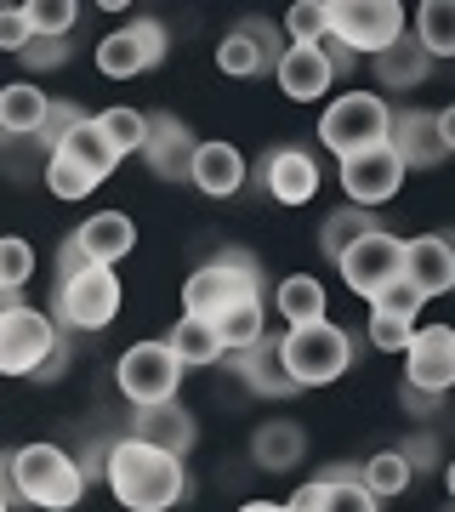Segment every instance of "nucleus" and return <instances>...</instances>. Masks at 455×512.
<instances>
[{"mask_svg":"<svg viewBox=\"0 0 455 512\" xmlns=\"http://www.w3.org/2000/svg\"><path fill=\"white\" fill-rule=\"evenodd\" d=\"M103 478H109L114 501L126 512H171L188 501V467H182V456H165V450L131 439V433H114L109 439Z\"/></svg>","mask_w":455,"mask_h":512,"instance_id":"obj_1","label":"nucleus"},{"mask_svg":"<svg viewBox=\"0 0 455 512\" xmlns=\"http://www.w3.org/2000/svg\"><path fill=\"white\" fill-rule=\"evenodd\" d=\"M6 478H12V495H23L29 507H46V512H69L86 495V473H80V461L63 444H23V450H12Z\"/></svg>","mask_w":455,"mask_h":512,"instance_id":"obj_2","label":"nucleus"},{"mask_svg":"<svg viewBox=\"0 0 455 512\" xmlns=\"http://www.w3.org/2000/svg\"><path fill=\"white\" fill-rule=\"evenodd\" d=\"M273 353H279V365H285L291 387L302 393V387H330L336 376H347L359 342H353V330L319 319V325H291L279 342H273Z\"/></svg>","mask_w":455,"mask_h":512,"instance_id":"obj_3","label":"nucleus"},{"mask_svg":"<svg viewBox=\"0 0 455 512\" xmlns=\"http://www.w3.org/2000/svg\"><path fill=\"white\" fill-rule=\"evenodd\" d=\"M325 29L330 46L347 57H376L404 35V6L399 0H325Z\"/></svg>","mask_w":455,"mask_h":512,"instance_id":"obj_4","label":"nucleus"},{"mask_svg":"<svg viewBox=\"0 0 455 512\" xmlns=\"http://www.w3.org/2000/svg\"><path fill=\"white\" fill-rule=\"evenodd\" d=\"M262 291V268H256L251 251H217L205 268L188 274L182 285V313L194 319H217L222 308H234L239 296H256Z\"/></svg>","mask_w":455,"mask_h":512,"instance_id":"obj_5","label":"nucleus"},{"mask_svg":"<svg viewBox=\"0 0 455 512\" xmlns=\"http://www.w3.org/2000/svg\"><path fill=\"white\" fill-rule=\"evenodd\" d=\"M387 126H393V103L382 92H342L319 120V143L347 160V154H364V148L387 143Z\"/></svg>","mask_w":455,"mask_h":512,"instance_id":"obj_6","label":"nucleus"},{"mask_svg":"<svg viewBox=\"0 0 455 512\" xmlns=\"http://www.w3.org/2000/svg\"><path fill=\"white\" fill-rule=\"evenodd\" d=\"M120 302H126V285H120V274H114V268H97V262H86L80 274H69L63 285H57L52 319H57V325H69V330H103V325H114Z\"/></svg>","mask_w":455,"mask_h":512,"instance_id":"obj_7","label":"nucleus"},{"mask_svg":"<svg viewBox=\"0 0 455 512\" xmlns=\"http://www.w3.org/2000/svg\"><path fill=\"white\" fill-rule=\"evenodd\" d=\"M63 342V325L40 308H6L0 313V376H35L46 353Z\"/></svg>","mask_w":455,"mask_h":512,"instance_id":"obj_8","label":"nucleus"},{"mask_svg":"<svg viewBox=\"0 0 455 512\" xmlns=\"http://www.w3.org/2000/svg\"><path fill=\"white\" fill-rule=\"evenodd\" d=\"M114 387L126 393L131 410L177 399V387H182V365H177V353L165 348V342H137V348L120 353V365H114Z\"/></svg>","mask_w":455,"mask_h":512,"instance_id":"obj_9","label":"nucleus"},{"mask_svg":"<svg viewBox=\"0 0 455 512\" xmlns=\"http://www.w3.org/2000/svg\"><path fill=\"white\" fill-rule=\"evenodd\" d=\"M336 268H342V279L353 285V296H364V302H370L382 285L404 279V239L387 234V228H370L364 239H353V245L336 256Z\"/></svg>","mask_w":455,"mask_h":512,"instance_id":"obj_10","label":"nucleus"},{"mask_svg":"<svg viewBox=\"0 0 455 512\" xmlns=\"http://www.w3.org/2000/svg\"><path fill=\"white\" fill-rule=\"evenodd\" d=\"M165 40L171 35H165L160 18H137V23H126V29L103 35V46H97V69L109 74V80H137V74L160 69Z\"/></svg>","mask_w":455,"mask_h":512,"instance_id":"obj_11","label":"nucleus"},{"mask_svg":"<svg viewBox=\"0 0 455 512\" xmlns=\"http://www.w3.org/2000/svg\"><path fill=\"white\" fill-rule=\"evenodd\" d=\"M404 387L444 399L455 387V330L450 325H416L404 348Z\"/></svg>","mask_w":455,"mask_h":512,"instance_id":"obj_12","label":"nucleus"},{"mask_svg":"<svg viewBox=\"0 0 455 512\" xmlns=\"http://www.w3.org/2000/svg\"><path fill=\"white\" fill-rule=\"evenodd\" d=\"M399 183H404V160L393 154V143H376V148L342 160V194H347V205H359V211L387 205L399 194Z\"/></svg>","mask_w":455,"mask_h":512,"instance_id":"obj_13","label":"nucleus"},{"mask_svg":"<svg viewBox=\"0 0 455 512\" xmlns=\"http://www.w3.org/2000/svg\"><path fill=\"white\" fill-rule=\"evenodd\" d=\"M273 80H279V92L291 97V103H325V92L336 86V52H330V40H319V46H285L279 63H273Z\"/></svg>","mask_w":455,"mask_h":512,"instance_id":"obj_14","label":"nucleus"},{"mask_svg":"<svg viewBox=\"0 0 455 512\" xmlns=\"http://www.w3.org/2000/svg\"><path fill=\"white\" fill-rule=\"evenodd\" d=\"M262 194L279 205H308L319 194V160H313V148H296V143H279L262 154Z\"/></svg>","mask_w":455,"mask_h":512,"instance_id":"obj_15","label":"nucleus"},{"mask_svg":"<svg viewBox=\"0 0 455 512\" xmlns=\"http://www.w3.org/2000/svg\"><path fill=\"white\" fill-rule=\"evenodd\" d=\"M404 285L433 302V296H450L455 291V245L444 234H416L404 239Z\"/></svg>","mask_w":455,"mask_h":512,"instance_id":"obj_16","label":"nucleus"},{"mask_svg":"<svg viewBox=\"0 0 455 512\" xmlns=\"http://www.w3.org/2000/svg\"><path fill=\"white\" fill-rule=\"evenodd\" d=\"M387 143H393V154L404 160V171H433V165H444L455 154V148L438 137V126H433L427 109H393Z\"/></svg>","mask_w":455,"mask_h":512,"instance_id":"obj_17","label":"nucleus"},{"mask_svg":"<svg viewBox=\"0 0 455 512\" xmlns=\"http://www.w3.org/2000/svg\"><path fill=\"white\" fill-rule=\"evenodd\" d=\"M126 433H131V439H143V444H154V450H165V456H188L194 439H200V427H194V416H188V404H182V399L131 410Z\"/></svg>","mask_w":455,"mask_h":512,"instance_id":"obj_18","label":"nucleus"},{"mask_svg":"<svg viewBox=\"0 0 455 512\" xmlns=\"http://www.w3.org/2000/svg\"><path fill=\"white\" fill-rule=\"evenodd\" d=\"M188 183L200 188L205 200H234L239 188H245V154L234 143H194V160H188Z\"/></svg>","mask_w":455,"mask_h":512,"instance_id":"obj_19","label":"nucleus"},{"mask_svg":"<svg viewBox=\"0 0 455 512\" xmlns=\"http://www.w3.org/2000/svg\"><path fill=\"white\" fill-rule=\"evenodd\" d=\"M69 245L86 256V262H97V268H114L120 256L137 251V228H131L126 211H91V217L69 234Z\"/></svg>","mask_w":455,"mask_h":512,"instance_id":"obj_20","label":"nucleus"},{"mask_svg":"<svg viewBox=\"0 0 455 512\" xmlns=\"http://www.w3.org/2000/svg\"><path fill=\"white\" fill-rule=\"evenodd\" d=\"M194 143H200V137L182 126L177 114H148V148H143V160H148V171H154L160 183H182V177H188Z\"/></svg>","mask_w":455,"mask_h":512,"instance_id":"obj_21","label":"nucleus"},{"mask_svg":"<svg viewBox=\"0 0 455 512\" xmlns=\"http://www.w3.org/2000/svg\"><path fill=\"white\" fill-rule=\"evenodd\" d=\"M302 456H308V433L296 421H262L251 433L256 473H291V467H302Z\"/></svg>","mask_w":455,"mask_h":512,"instance_id":"obj_22","label":"nucleus"},{"mask_svg":"<svg viewBox=\"0 0 455 512\" xmlns=\"http://www.w3.org/2000/svg\"><path fill=\"white\" fill-rule=\"evenodd\" d=\"M228 359H234V376L245 382V393H256V399H291L296 393L285 365H279V353H273V336H262L245 353H228Z\"/></svg>","mask_w":455,"mask_h":512,"instance_id":"obj_23","label":"nucleus"},{"mask_svg":"<svg viewBox=\"0 0 455 512\" xmlns=\"http://www.w3.org/2000/svg\"><path fill=\"white\" fill-rule=\"evenodd\" d=\"M52 154L74 160L80 171H86V177H97V183H103V177H109L114 165H120V154L109 148V137L97 131V120H91V114H80V120H74L69 131H63V143H57Z\"/></svg>","mask_w":455,"mask_h":512,"instance_id":"obj_24","label":"nucleus"},{"mask_svg":"<svg viewBox=\"0 0 455 512\" xmlns=\"http://www.w3.org/2000/svg\"><path fill=\"white\" fill-rule=\"evenodd\" d=\"M211 330H217L222 353L256 348V342L268 336V302H262V291H256V296H239L234 308H222L217 319H211Z\"/></svg>","mask_w":455,"mask_h":512,"instance_id":"obj_25","label":"nucleus"},{"mask_svg":"<svg viewBox=\"0 0 455 512\" xmlns=\"http://www.w3.org/2000/svg\"><path fill=\"white\" fill-rule=\"evenodd\" d=\"M46 109H52V97L40 92L35 80L0 86V137H35L46 126Z\"/></svg>","mask_w":455,"mask_h":512,"instance_id":"obj_26","label":"nucleus"},{"mask_svg":"<svg viewBox=\"0 0 455 512\" xmlns=\"http://www.w3.org/2000/svg\"><path fill=\"white\" fill-rule=\"evenodd\" d=\"M370 63H376V80H382L387 92H410V86H421V80L433 74V57H427L416 40H410V29H404V35L393 40L387 52L370 57Z\"/></svg>","mask_w":455,"mask_h":512,"instance_id":"obj_27","label":"nucleus"},{"mask_svg":"<svg viewBox=\"0 0 455 512\" xmlns=\"http://www.w3.org/2000/svg\"><path fill=\"white\" fill-rule=\"evenodd\" d=\"M160 342L177 353L182 370H200V365H217L222 359V342H217V330H211V319H194V313H182L177 325H171V336H160Z\"/></svg>","mask_w":455,"mask_h":512,"instance_id":"obj_28","label":"nucleus"},{"mask_svg":"<svg viewBox=\"0 0 455 512\" xmlns=\"http://www.w3.org/2000/svg\"><path fill=\"white\" fill-rule=\"evenodd\" d=\"M273 308H279V319H285V325H319V319H330V313H325V285H319L313 274L279 279Z\"/></svg>","mask_w":455,"mask_h":512,"instance_id":"obj_29","label":"nucleus"},{"mask_svg":"<svg viewBox=\"0 0 455 512\" xmlns=\"http://www.w3.org/2000/svg\"><path fill=\"white\" fill-rule=\"evenodd\" d=\"M325 507L319 512H382V501L359 484V467H347V461H336V467H325Z\"/></svg>","mask_w":455,"mask_h":512,"instance_id":"obj_30","label":"nucleus"},{"mask_svg":"<svg viewBox=\"0 0 455 512\" xmlns=\"http://www.w3.org/2000/svg\"><path fill=\"white\" fill-rule=\"evenodd\" d=\"M427 57H450L455 52V6L450 0H427L416 6V35H410Z\"/></svg>","mask_w":455,"mask_h":512,"instance_id":"obj_31","label":"nucleus"},{"mask_svg":"<svg viewBox=\"0 0 455 512\" xmlns=\"http://www.w3.org/2000/svg\"><path fill=\"white\" fill-rule=\"evenodd\" d=\"M359 484L376 495V501H387V495H404L410 484H416V467H410L399 450H382V456H370L359 467Z\"/></svg>","mask_w":455,"mask_h":512,"instance_id":"obj_32","label":"nucleus"},{"mask_svg":"<svg viewBox=\"0 0 455 512\" xmlns=\"http://www.w3.org/2000/svg\"><path fill=\"white\" fill-rule=\"evenodd\" d=\"M370 228H382V222H376V211L342 205V211H330V217H325V228H319V251H325L330 262H336V256H342L347 245H353V239H364Z\"/></svg>","mask_w":455,"mask_h":512,"instance_id":"obj_33","label":"nucleus"},{"mask_svg":"<svg viewBox=\"0 0 455 512\" xmlns=\"http://www.w3.org/2000/svg\"><path fill=\"white\" fill-rule=\"evenodd\" d=\"M91 120H97V131L109 137V148L120 154V160L148 148V114H137V109H103V114H91Z\"/></svg>","mask_w":455,"mask_h":512,"instance_id":"obj_34","label":"nucleus"},{"mask_svg":"<svg viewBox=\"0 0 455 512\" xmlns=\"http://www.w3.org/2000/svg\"><path fill=\"white\" fill-rule=\"evenodd\" d=\"M217 69L234 74V80H256V74H273V63L262 57V46H256L245 29H228L217 46Z\"/></svg>","mask_w":455,"mask_h":512,"instance_id":"obj_35","label":"nucleus"},{"mask_svg":"<svg viewBox=\"0 0 455 512\" xmlns=\"http://www.w3.org/2000/svg\"><path fill=\"white\" fill-rule=\"evenodd\" d=\"M23 18L35 40H69V29L80 23V0H29Z\"/></svg>","mask_w":455,"mask_h":512,"instance_id":"obj_36","label":"nucleus"},{"mask_svg":"<svg viewBox=\"0 0 455 512\" xmlns=\"http://www.w3.org/2000/svg\"><path fill=\"white\" fill-rule=\"evenodd\" d=\"M35 279V245L18 234H0V291H23Z\"/></svg>","mask_w":455,"mask_h":512,"instance_id":"obj_37","label":"nucleus"},{"mask_svg":"<svg viewBox=\"0 0 455 512\" xmlns=\"http://www.w3.org/2000/svg\"><path fill=\"white\" fill-rule=\"evenodd\" d=\"M279 35L291 40V46H319V40H330L325 0H296L291 12H285V29H279Z\"/></svg>","mask_w":455,"mask_h":512,"instance_id":"obj_38","label":"nucleus"},{"mask_svg":"<svg viewBox=\"0 0 455 512\" xmlns=\"http://www.w3.org/2000/svg\"><path fill=\"white\" fill-rule=\"evenodd\" d=\"M46 188H52L57 200H86L91 188H97V177H86L74 160H63V154H52L46 160Z\"/></svg>","mask_w":455,"mask_h":512,"instance_id":"obj_39","label":"nucleus"},{"mask_svg":"<svg viewBox=\"0 0 455 512\" xmlns=\"http://www.w3.org/2000/svg\"><path fill=\"white\" fill-rule=\"evenodd\" d=\"M416 336V319H399V313H370V348L376 353H404Z\"/></svg>","mask_w":455,"mask_h":512,"instance_id":"obj_40","label":"nucleus"},{"mask_svg":"<svg viewBox=\"0 0 455 512\" xmlns=\"http://www.w3.org/2000/svg\"><path fill=\"white\" fill-rule=\"evenodd\" d=\"M370 313H399V319H421V296L404 285V279H393V285H382V291L370 296Z\"/></svg>","mask_w":455,"mask_h":512,"instance_id":"obj_41","label":"nucleus"},{"mask_svg":"<svg viewBox=\"0 0 455 512\" xmlns=\"http://www.w3.org/2000/svg\"><path fill=\"white\" fill-rule=\"evenodd\" d=\"M29 18H23V6H6V0H0V52H23V46H29Z\"/></svg>","mask_w":455,"mask_h":512,"instance_id":"obj_42","label":"nucleus"},{"mask_svg":"<svg viewBox=\"0 0 455 512\" xmlns=\"http://www.w3.org/2000/svg\"><path fill=\"white\" fill-rule=\"evenodd\" d=\"M18 57L29 69H63V63H69V40H29Z\"/></svg>","mask_w":455,"mask_h":512,"instance_id":"obj_43","label":"nucleus"},{"mask_svg":"<svg viewBox=\"0 0 455 512\" xmlns=\"http://www.w3.org/2000/svg\"><path fill=\"white\" fill-rule=\"evenodd\" d=\"M239 29H245V35H251L256 46H262V57H268V63H279V52H285V35H279V29H273L268 18H245Z\"/></svg>","mask_w":455,"mask_h":512,"instance_id":"obj_44","label":"nucleus"},{"mask_svg":"<svg viewBox=\"0 0 455 512\" xmlns=\"http://www.w3.org/2000/svg\"><path fill=\"white\" fill-rule=\"evenodd\" d=\"M325 507V478H308V484H296V495L285 501V512H319Z\"/></svg>","mask_w":455,"mask_h":512,"instance_id":"obj_45","label":"nucleus"},{"mask_svg":"<svg viewBox=\"0 0 455 512\" xmlns=\"http://www.w3.org/2000/svg\"><path fill=\"white\" fill-rule=\"evenodd\" d=\"M399 456H404V461H410V467H416V473H421V467H427V461L438 456V444L427 439V433H421V439H410V444H404Z\"/></svg>","mask_w":455,"mask_h":512,"instance_id":"obj_46","label":"nucleus"},{"mask_svg":"<svg viewBox=\"0 0 455 512\" xmlns=\"http://www.w3.org/2000/svg\"><path fill=\"white\" fill-rule=\"evenodd\" d=\"M63 365H69V342H57V348L46 353V365L35 370V382H57V376H63Z\"/></svg>","mask_w":455,"mask_h":512,"instance_id":"obj_47","label":"nucleus"},{"mask_svg":"<svg viewBox=\"0 0 455 512\" xmlns=\"http://www.w3.org/2000/svg\"><path fill=\"white\" fill-rule=\"evenodd\" d=\"M438 404H444V399H433V393H416V387H404V410H416V416L433 421V416H438Z\"/></svg>","mask_w":455,"mask_h":512,"instance_id":"obj_48","label":"nucleus"},{"mask_svg":"<svg viewBox=\"0 0 455 512\" xmlns=\"http://www.w3.org/2000/svg\"><path fill=\"white\" fill-rule=\"evenodd\" d=\"M80 268H86V256L74 251V245H63V251H57V285H63L69 274H80Z\"/></svg>","mask_w":455,"mask_h":512,"instance_id":"obj_49","label":"nucleus"},{"mask_svg":"<svg viewBox=\"0 0 455 512\" xmlns=\"http://www.w3.org/2000/svg\"><path fill=\"white\" fill-rule=\"evenodd\" d=\"M0 512H12V478H6V456H0Z\"/></svg>","mask_w":455,"mask_h":512,"instance_id":"obj_50","label":"nucleus"},{"mask_svg":"<svg viewBox=\"0 0 455 512\" xmlns=\"http://www.w3.org/2000/svg\"><path fill=\"white\" fill-rule=\"evenodd\" d=\"M239 512H285V501H245Z\"/></svg>","mask_w":455,"mask_h":512,"instance_id":"obj_51","label":"nucleus"},{"mask_svg":"<svg viewBox=\"0 0 455 512\" xmlns=\"http://www.w3.org/2000/svg\"><path fill=\"white\" fill-rule=\"evenodd\" d=\"M18 302H23V291H0V313H6V308H18Z\"/></svg>","mask_w":455,"mask_h":512,"instance_id":"obj_52","label":"nucleus"}]
</instances>
